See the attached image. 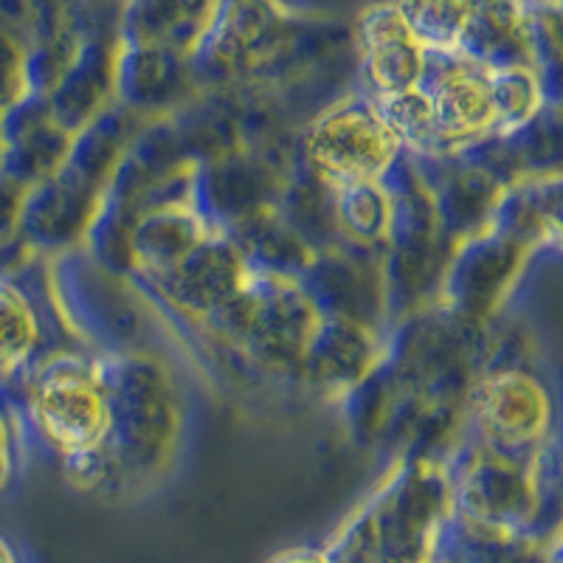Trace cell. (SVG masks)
Here are the masks:
<instances>
[{
	"mask_svg": "<svg viewBox=\"0 0 563 563\" xmlns=\"http://www.w3.org/2000/svg\"><path fill=\"white\" fill-rule=\"evenodd\" d=\"M102 358L110 384V431L102 451L115 490L150 487L178 462L189 404L164 352L130 350Z\"/></svg>",
	"mask_w": 563,
	"mask_h": 563,
	"instance_id": "cell-1",
	"label": "cell"
},
{
	"mask_svg": "<svg viewBox=\"0 0 563 563\" xmlns=\"http://www.w3.org/2000/svg\"><path fill=\"white\" fill-rule=\"evenodd\" d=\"M26 409L40 440L65 462L104 449L110 384L104 358L88 350H54L29 369Z\"/></svg>",
	"mask_w": 563,
	"mask_h": 563,
	"instance_id": "cell-2",
	"label": "cell"
},
{
	"mask_svg": "<svg viewBox=\"0 0 563 563\" xmlns=\"http://www.w3.org/2000/svg\"><path fill=\"white\" fill-rule=\"evenodd\" d=\"M404 155L378 104L358 88L324 104L296 135L299 167L324 180L330 189L386 180Z\"/></svg>",
	"mask_w": 563,
	"mask_h": 563,
	"instance_id": "cell-3",
	"label": "cell"
},
{
	"mask_svg": "<svg viewBox=\"0 0 563 563\" xmlns=\"http://www.w3.org/2000/svg\"><path fill=\"white\" fill-rule=\"evenodd\" d=\"M555 429V397L532 369L485 366L467 391L465 434L510 454L544 451Z\"/></svg>",
	"mask_w": 563,
	"mask_h": 563,
	"instance_id": "cell-4",
	"label": "cell"
},
{
	"mask_svg": "<svg viewBox=\"0 0 563 563\" xmlns=\"http://www.w3.org/2000/svg\"><path fill=\"white\" fill-rule=\"evenodd\" d=\"M532 245L493 223L482 234L462 240L442 274L437 301L460 319L485 327L516 288Z\"/></svg>",
	"mask_w": 563,
	"mask_h": 563,
	"instance_id": "cell-5",
	"label": "cell"
},
{
	"mask_svg": "<svg viewBox=\"0 0 563 563\" xmlns=\"http://www.w3.org/2000/svg\"><path fill=\"white\" fill-rule=\"evenodd\" d=\"M422 90L434 110L437 158H454L496 135L493 65L467 54H429Z\"/></svg>",
	"mask_w": 563,
	"mask_h": 563,
	"instance_id": "cell-6",
	"label": "cell"
},
{
	"mask_svg": "<svg viewBox=\"0 0 563 563\" xmlns=\"http://www.w3.org/2000/svg\"><path fill=\"white\" fill-rule=\"evenodd\" d=\"M355 82L369 99L417 88L426 77L429 54L411 37L391 0H378L361 9L352 20Z\"/></svg>",
	"mask_w": 563,
	"mask_h": 563,
	"instance_id": "cell-7",
	"label": "cell"
},
{
	"mask_svg": "<svg viewBox=\"0 0 563 563\" xmlns=\"http://www.w3.org/2000/svg\"><path fill=\"white\" fill-rule=\"evenodd\" d=\"M389 330L361 324L344 316H324L301 361L296 389L341 404L386 358Z\"/></svg>",
	"mask_w": 563,
	"mask_h": 563,
	"instance_id": "cell-8",
	"label": "cell"
},
{
	"mask_svg": "<svg viewBox=\"0 0 563 563\" xmlns=\"http://www.w3.org/2000/svg\"><path fill=\"white\" fill-rule=\"evenodd\" d=\"M206 90L195 74V59L161 48L124 45L115 68V102L133 113L158 119L173 115L203 97Z\"/></svg>",
	"mask_w": 563,
	"mask_h": 563,
	"instance_id": "cell-9",
	"label": "cell"
},
{
	"mask_svg": "<svg viewBox=\"0 0 563 563\" xmlns=\"http://www.w3.org/2000/svg\"><path fill=\"white\" fill-rule=\"evenodd\" d=\"M223 0H124L119 37L124 45L161 48L195 59Z\"/></svg>",
	"mask_w": 563,
	"mask_h": 563,
	"instance_id": "cell-10",
	"label": "cell"
},
{
	"mask_svg": "<svg viewBox=\"0 0 563 563\" xmlns=\"http://www.w3.org/2000/svg\"><path fill=\"white\" fill-rule=\"evenodd\" d=\"M462 54L485 65H530V0H467Z\"/></svg>",
	"mask_w": 563,
	"mask_h": 563,
	"instance_id": "cell-11",
	"label": "cell"
},
{
	"mask_svg": "<svg viewBox=\"0 0 563 563\" xmlns=\"http://www.w3.org/2000/svg\"><path fill=\"white\" fill-rule=\"evenodd\" d=\"M333 211L341 243L364 254H386L397 225V192L389 178L335 186Z\"/></svg>",
	"mask_w": 563,
	"mask_h": 563,
	"instance_id": "cell-12",
	"label": "cell"
},
{
	"mask_svg": "<svg viewBox=\"0 0 563 563\" xmlns=\"http://www.w3.org/2000/svg\"><path fill=\"white\" fill-rule=\"evenodd\" d=\"M493 223L532 249L563 251V173L507 186Z\"/></svg>",
	"mask_w": 563,
	"mask_h": 563,
	"instance_id": "cell-13",
	"label": "cell"
},
{
	"mask_svg": "<svg viewBox=\"0 0 563 563\" xmlns=\"http://www.w3.org/2000/svg\"><path fill=\"white\" fill-rule=\"evenodd\" d=\"M43 319L20 282L0 276V380L23 375L37 364Z\"/></svg>",
	"mask_w": 563,
	"mask_h": 563,
	"instance_id": "cell-14",
	"label": "cell"
},
{
	"mask_svg": "<svg viewBox=\"0 0 563 563\" xmlns=\"http://www.w3.org/2000/svg\"><path fill=\"white\" fill-rule=\"evenodd\" d=\"M426 54H462L467 0H391Z\"/></svg>",
	"mask_w": 563,
	"mask_h": 563,
	"instance_id": "cell-15",
	"label": "cell"
},
{
	"mask_svg": "<svg viewBox=\"0 0 563 563\" xmlns=\"http://www.w3.org/2000/svg\"><path fill=\"white\" fill-rule=\"evenodd\" d=\"M29 97H34V90L26 43L0 32V115H7Z\"/></svg>",
	"mask_w": 563,
	"mask_h": 563,
	"instance_id": "cell-16",
	"label": "cell"
},
{
	"mask_svg": "<svg viewBox=\"0 0 563 563\" xmlns=\"http://www.w3.org/2000/svg\"><path fill=\"white\" fill-rule=\"evenodd\" d=\"M12 451H14L12 420L7 417V411L0 409V485H7L9 474H12Z\"/></svg>",
	"mask_w": 563,
	"mask_h": 563,
	"instance_id": "cell-17",
	"label": "cell"
},
{
	"mask_svg": "<svg viewBox=\"0 0 563 563\" xmlns=\"http://www.w3.org/2000/svg\"><path fill=\"white\" fill-rule=\"evenodd\" d=\"M279 563H330L324 555H313V552H299V555L282 558Z\"/></svg>",
	"mask_w": 563,
	"mask_h": 563,
	"instance_id": "cell-18",
	"label": "cell"
},
{
	"mask_svg": "<svg viewBox=\"0 0 563 563\" xmlns=\"http://www.w3.org/2000/svg\"><path fill=\"white\" fill-rule=\"evenodd\" d=\"M0 563H14V555L12 550H9V544L0 538Z\"/></svg>",
	"mask_w": 563,
	"mask_h": 563,
	"instance_id": "cell-19",
	"label": "cell"
},
{
	"mask_svg": "<svg viewBox=\"0 0 563 563\" xmlns=\"http://www.w3.org/2000/svg\"><path fill=\"white\" fill-rule=\"evenodd\" d=\"M530 3H555V0H530Z\"/></svg>",
	"mask_w": 563,
	"mask_h": 563,
	"instance_id": "cell-20",
	"label": "cell"
}]
</instances>
